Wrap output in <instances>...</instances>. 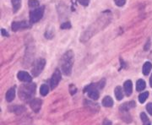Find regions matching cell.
<instances>
[{"instance_id":"obj_1","label":"cell","mask_w":152,"mask_h":125,"mask_svg":"<svg viewBox=\"0 0 152 125\" xmlns=\"http://www.w3.org/2000/svg\"><path fill=\"white\" fill-rule=\"evenodd\" d=\"M36 92V84L27 82L19 88V97L24 102H31Z\"/></svg>"},{"instance_id":"obj_2","label":"cell","mask_w":152,"mask_h":125,"mask_svg":"<svg viewBox=\"0 0 152 125\" xmlns=\"http://www.w3.org/2000/svg\"><path fill=\"white\" fill-rule=\"evenodd\" d=\"M73 64H74V53L71 50H69L63 55L60 60L61 69L65 75L69 76L71 74Z\"/></svg>"},{"instance_id":"obj_3","label":"cell","mask_w":152,"mask_h":125,"mask_svg":"<svg viewBox=\"0 0 152 125\" xmlns=\"http://www.w3.org/2000/svg\"><path fill=\"white\" fill-rule=\"evenodd\" d=\"M45 65H46V60L44 58H38L37 60H36L31 69V74L34 77L38 76L42 72Z\"/></svg>"},{"instance_id":"obj_4","label":"cell","mask_w":152,"mask_h":125,"mask_svg":"<svg viewBox=\"0 0 152 125\" xmlns=\"http://www.w3.org/2000/svg\"><path fill=\"white\" fill-rule=\"evenodd\" d=\"M99 86H98V83L97 84H91L90 85L86 86L85 88L84 91L85 92H88V96L90 99L94 100V101H97L98 98H99V91H98Z\"/></svg>"},{"instance_id":"obj_5","label":"cell","mask_w":152,"mask_h":125,"mask_svg":"<svg viewBox=\"0 0 152 125\" xmlns=\"http://www.w3.org/2000/svg\"><path fill=\"white\" fill-rule=\"evenodd\" d=\"M44 6L38 7L35 9L33 11L30 13V20L31 23H36L38 22L43 16L44 14Z\"/></svg>"},{"instance_id":"obj_6","label":"cell","mask_w":152,"mask_h":125,"mask_svg":"<svg viewBox=\"0 0 152 125\" xmlns=\"http://www.w3.org/2000/svg\"><path fill=\"white\" fill-rule=\"evenodd\" d=\"M60 80H61V72H60L59 69H56L53 74V76H52V78H51V80H50L51 88L53 90L58 85Z\"/></svg>"},{"instance_id":"obj_7","label":"cell","mask_w":152,"mask_h":125,"mask_svg":"<svg viewBox=\"0 0 152 125\" xmlns=\"http://www.w3.org/2000/svg\"><path fill=\"white\" fill-rule=\"evenodd\" d=\"M31 27V24L28 23L26 20H22L19 22H13L12 24V30L14 31H18L21 30H24L26 28Z\"/></svg>"},{"instance_id":"obj_8","label":"cell","mask_w":152,"mask_h":125,"mask_svg":"<svg viewBox=\"0 0 152 125\" xmlns=\"http://www.w3.org/2000/svg\"><path fill=\"white\" fill-rule=\"evenodd\" d=\"M42 100L41 99H38V98H35L32 99L30 102V106H31V108L32 109L35 113H38L41 109V107H42Z\"/></svg>"},{"instance_id":"obj_9","label":"cell","mask_w":152,"mask_h":125,"mask_svg":"<svg viewBox=\"0 0 152 125\" xmlns=\"http://www.w3.org/2000/svg\"><path fill=\"white\" fill-rule=\"evenodd\" d=\"M17 78L21 81H23V82H31L32 80V77L31 74H29L27 72L25 71H20L17 74Z\"/></svg>"},{"instance_id":"obj_10","label":"cell","mask_w":152,"mask_h":125,"mask_svg":"<svg viewBox=\"0 0 152 125\" xmlns=\"http://www.w3.org/2000/svg\"><path fill=\"white\" fill-rule=\"evenodd\" d=\"M135 106H136V103L134 101H131L129 102L123 103V105L120 106V111L123 112V113H127L130 108H134Z\"/></svg>"},{"instance_id":"obj_11","label":"cell","mask_w":152,"mask_h":125,"mask_svg":"<svg viewBox=\"0 0 152 125\" xmlns=\"http://www.w3.org/2000/svg\"><path fill=\"white\" fill-rule=\"evenodd\" d=\"M14 97H15V86L11 87L10 89L6 92V95H5V98L8 102H11L14 99Z\"/></svg>"},{"instance_id":"obj_12","label":"cell","mask_w":152,"mask_h":125,"mask_svg":"<svg viewBox=\"0 0 152 125\" xmlns=\"http://www.w3.org/2000/svg\"><path fill=\"white\" fill-rule=\"evenodd\" d=\"M123 89H124V92L126 94L127 96H129L132 94L133 91V84L131 80H127L124 85H123Z\"/></svg>"},{"instance_id":"obj_13","label":"cell","mask_w":152,"mask_h":125,"mask_svg":"<svg viewBox=\"0 0 152 125\" xmlns=\"http://www.w3.org/2000/svg\"><path fill=\"white\" fill-rule=\"evenodd\" d=\"M102 105L106 107H111L113 106V100L111 96H105L102 100Z\"/></svg>"},{"instance_id":"obj_14","label":"cell","mask_w":152,"mask_h":125,"mask_svg":"<svg viewBox=\"0 0 152 125\" xmlns=\"http://www.w3.org/2000/svg\"><path fill=\"white\" fill-rule=\"evenodd\" d=\"M12 6H13V11L14 13H16L21 6V0H11Z\"/></svg>"},{"instance_id":"obj_15","label":"cell","mask_w":152,"mask_h":125,"mask_svg":"<svg viewBox=\"0 0 152 125\" xmlns=\"http://www.w3.org/2000/svg\"><path fill=\"white\" fill-rule=\"evenodd\" d=\"M114 93H115V96H116L118 101L123 100V90H122V88L120 86H117L115 88Z\"/></svg>"},{"instance_id":"obj_16","label":"cell","mask_w":152,"mask_h":125,"mask_svg":"<svg viewBox=\"0 0 152 125\" xmlns=\"http://www.w3.org/2000/svg\"><path fill=\"white\" fill-rule=\"evenodd\" d=\"M152 68V64L150 63V62H146L144 66H143V74L144 75H148L151 72Z\"/></svg>"},{"instance_id":"obj_17","label":"cell","mask_w":152,"mask_h":125,"mask_svg":"<svg viewBox=\"0 0 152 125\" xmlns=\"http://www.w3.org/2000/svg\"><path fill=\"white\" fill-rule=\"evenodd\" d=\"M146 86V84L144 80H139L136 83V90L138 91H143Z\"/></svg>"},{"instance_id":"obj_18","label":"cell","mask_w":152,"mask_h":125,"mask_svg":"<svg viewBox=\"0 0 152 125\" xmlns=\"http://www.w3.org/2000/svg\"><path fill=\"white\" fill-rule=\"evenodd\" d=\"M148 96H149V92L148 91H145L144 93H141L139 96V102L140 103H144L146 101V99L148 98Z\"/></svg>"},{"instance_id":"obj_19","label":"cell","mask_w":152,"mask_h":125,"mask_svg":"<svg viewBox=\"0 0 152 125\" xmlns=\"http://www.w3.org/2000/svg\"><path fill=\"white\" fill-rule=\"evenodd\" d=\"M49 92V88H48V86L47 85H42V86H41V88H40V93H41V95L42 96H47V93Z\"/></svg>"},{"instance_id":"obj_20","label":"cell","mask_w":152,"mask_h":125,"mask_svg":"<svg viewBox=\"0 0 152 125\" xmlns=\"http://www.w3.org/2000/svg\"><path fill=\"white\" fill-rule=\"evenodd\" d=\"M140 118H141L142 123L144 125H148L150 124V119L148 118L147 115L144 113H140Z\"/></svg>"},{"instance_id":"obj_21","label":"cell","mask_w":152,"mask_h":125,"mask_svg":"<svg viewBox=\"0 0 152 125\" xmlns=\"http://www.w3.org/2000/svg\"><path fill=\"white\" fill-rule=\"evenodd\" d=\"M28 4L31 8H36L39 6V2L37 0H29Z\"/></svg>"},{"instance_id":"obj_22","label":"cell","mask_w":152,"mask_h":125,"mask_svg":"<svg viewBox=\"0 0 152 125\" xmlns=\"http://www.w3.org/2000/svg\"><path fill=\"white\" fill-rule=\"evenodd\" d=\"M62 29H70L71 28V24L69 22H65L61 25Z\"/></svg>"},{"instance_id":"obj_23","label":"cell","mask_w":152,"mask_h":125,"mask_svg":"<svg viewBox=\"0 0 152 125\" xmlns=\"http://www.w3.org/2000/svg\"><path fill=\"white\" fill-rule=\"evenodd\" d=\"M114 2H115V3H116L118 6H119V7L123 6L124 3H125V0H114Z\"/></svg>"},{"instance_id":"obj_24","label":"cell","mask_w":152,"mask_h":125,"mask_svg":"<svg viewBox=\"0 0 152 125\" xmlns=\"http://www.w3.org/2000/svg\"><path fill=\"white\" fill-rule=\"evenodd\" d=\"M146 110L149 113L152 115V103H148L146 105Z\"/></svg>"},{"instance_id":"obj_25","label":"cell","mask_w":152,"mask_h":125,"mask_svg":"<svg viewBox=\"0 0 152 125\" xmlns=\"http://www.w3.org/2000/svg\"><path fill=\"white\" fill-rule=\"evenodd\" d=\"M78 2L83 6H87L90 3V0H78Z\"/></svg>"},{"instance_id":"obj_26","label":"cell","mask_w":152,"mask_h":125,"mask_svg":"<svg viewBox=\"0 0 152 125\" xmlns=\"http://www.w3.org/2000/svg\"><path fill=\"white\" fill-rule=\"evenodd\" d=\"M150 46H151V41H150V40H148V42H147L146 45L144 46V51H147V50L150 48Z\"/></svg>"},{"instance_id":"obj_27","label":"cell","mask_w":152,"mask_h":125,"mask_svg":"<svg viewBox=\"0 0 152 125\" xmlns=\"http://www.w3.org/2000/svg\"><path fill=\"white\" fill-rule=\"evenodd\" d=\"M103 125H112V122L108 120V119H105L104 122H103Z\"/></svg>"},{"instance_id":"obj_28","label":"cell","mask_w":152,"mask_h":125,"mask_svg":"<svg viewBox=\"0 0 152 125\" xmlns=\"http://www.w3.org/2000/svg\"><path fill=\"white\" fill-rule=\"evenodd\" d=\"M1 32H2V35H3V36H9V33H8L4 29H2V30H1Z\"/></svg>"},{"instance_id":"obj_29","label":"cell","mask_w":152,"mask_h":125,"mask_svg":"<svg viewBox=\"0 0 152 125\" xmlns=\"http://www.w3.org/2000/svg\"><path fill=\"white\" fill-rule=\"evenodd\" d=\"M150 85L152 87V74L151 76V78H150Z\"/></svg>"},{"instance_id":"obj_30","label":"cell","mask_w":152,"mask_h":125,"mask_svg":"<svg viewBox=\"0 0 152 125\" xmlns=\"http://www.w3.org/2000/svg\"><path fill=\"white\" fill-rule=\"evenodd\" d=\"M148 125H150V124H148Z\"/></svg>"}]
</instances>
